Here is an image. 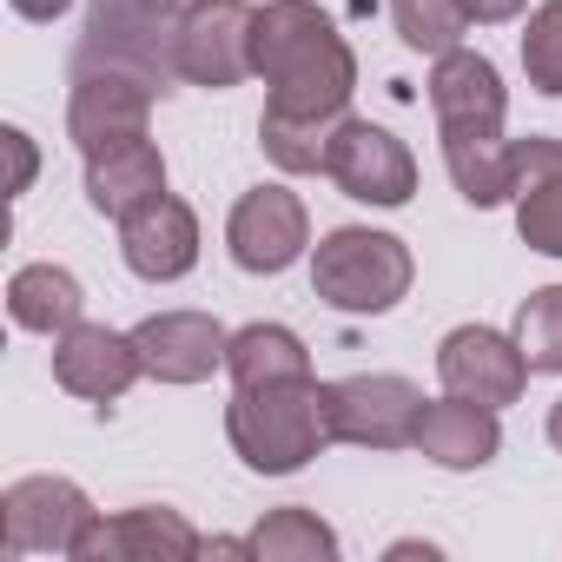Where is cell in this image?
I'll return each instance as SVG.
<instances>
[{"label": "cell", "instance_id": "2e32d148", "mask_svg": "<svg viewBox=\"0 0 562 562\" xmlns=\"http://www.w3.org/2000/svg\"><path fill=\"white\" fill-rule=\"evenodd\" d=\"M14 318L27 331H60V325L80 318V285L54 265H34V271L14 278Z\"/></svg>", "mask_w": 562, "mask_h": 562}, {"label": "cell", "instance_id": "277c9868", "mask_svg": "<svg viewBox=\"0 0 562 562\" xmlns=\"http://www.w3.org/2000/svg\"><path fill=\"white\" fill-rule=\"evenodd\" d=\"M417 417H424V404H417V391L397 384V378H358V384L325 391V424H331V437L404 443V437H417Z\"/></svg>", "mask_w": 562, "mask_h": 562}, {"label": "cell", "instance_id": "ba28073f", "mask_svg": "<svg viewBox=\"0 0 562 562\" xmlns=\"http://www.w3.org/2000/svg\"><path fill=\"white\" fill-rule=\"evenodd\" d=\"M522 371H529V358L509 351L496 331H457L443 345V384L457 397H470V404H490V411L509 404L522 391Z\"/></svg>", "mask_w": 562, "mask_h": 562}, {"label": "cell", "instance_id": "4fadbf2b", "mask_svg": "<svg viewBox=\"0 0 562 562\" xmlns=\"http://www.w3.org/2000/svg\"><path fill=\"white\" fill-rule=\"evenodd\" d=\"M159 179H166V172H159V159H153V146H146L139 133H133V139H113L106 159L93 153V205H100V212H120V218L139 212L146 199H159Z\"/></svg>", "mask_w": 562, "mask_h": 562}, {"label": "cell", "instance_id": "9a60e30c", "mask_svg": "<svg viewBox=\"0 0 562 562\" xmlns=\"http://www.w3.org/2000/svg\"><path fill=\"white\" fill-rule=\"evenodd\" d=\"M225 358H232V378H238L245 391H258V384H305V351H299L292 331H278V325L238 331Z\"/></svg>", "mask_w": 562, "mask_h": 562}, {"label": "cell", "instance_id": "7c38bea8", "mask_svg": "<svg viewBox=\"0 0 562 562\" xmlns=\"http://www.w3.org/2000/svg\"><path fill=\"white\" fill-rule=\"evenodd\" d=\"M417 443H424L437 463H450V470H463V463H483V457L496 450V424H490V404H470V397L430 404V411L417 417Z\"/></svg>", "mask_w": 562, "mask_h": 562}, {"label": "cell", "instance_id": "e0dca14e", "mask_svg": "<svg viewBox=\"0 0 562 562\" xmlns=\"http://www.w3.org/2000/svg\"><path fill=\"white\" fill-rule=\"evenodd\" d=\"M529 159H536L549 179H542V186H522V238L562 258V159L542 153V146H529Z\"/></svg>", "mask_w": 562, "mask_h": 562}, {"label": "cell", "instance_id": "30bf717a", "mask_svg": "<svg viewBox=\"0 0 562 562\" xmlns=\"http://www.w3.org/2000/svg\"><path fill=\"white\" fill-rule=\"evenodd\" d=\"M437 113H443V133H496L503 120V93H496V74L490 60L476 54H450L437 67Z\"/></svg>", "mask_w": 562, "mask_h": 562}, {"label": "cell", "instance_id": "d6986e66", "mask_svg": "<svg viewBox=\"0 0 562 562\" xmlns=\"http://www.w3.org/2000/svg\"><path fill=\"white\" fill-rule=\"evenodd\" d=\"M522 67L542 93H562V0H542L536 8L529 41H522Z\"/></svg>", "mask_w": 562, "mask_h": 562}, {"label": "cell", "instance_id": "6da1fadb", "mask_svg": "<svg viewBox=\"0 0 562 562\" xmlns=\"http://www.w3.org/2000/svg\"><path fill=\"white\" fill-rule=\"evenodd\" d=\"M251 67L278 80L271 120H292V126H318V113H338L351 93V60L312 8H271L258 21Z\"/></svg>", "mask_w": 562, "mask_h": 562}, {"label": "cell", "instance_id": "9c48e42d", "mask_svg": "<svg viewBox=\"0 0 562 562\" xmlns=\"http://www.w3.org/2000/svg\"><path fill=\"white\" fill-rule=\"evenodd\" d=\"M126 258L146 278H179L192 265V212L172 199H146L139 212H126Z\"/></svg>", "mask_w": 562, "mask_h": 562}, {"label": "cell", "instance_id": "5bb4252c", "mask_svg": "<svg viewBox=\"0 0 562 562\" xmlns=\"http://www.w3.org/2000/svg\"><path fill=\"white\" fill-rule=\"evenodd\" d=\"M133 345L146 351L153 371H166V378H199V371H212V358H218V325H212V318H159V325H146Z\"/></svg>", "mask_w": 562, "mask_h": 562}, {"label": "cell", "instance_id": "cb8c5ba5", "mask_svg": "<svg viewBox=\"0 0 562 562\" xmlns=\"http://www.w3.org/2000/svg\"><path fill=\"white\" fill-rule=\"evenodd\" d=\"M153 8H186V0H153Z\"/></svg>", "mask_w": 562, "mask_h": 562}, {"label": "cell", "instance_id": "8992f818", "mask_svg": "<svg viewBox=\"0 0 562 562\" xmlns=\"http://www.w3.org/2000/svg\"><path fill=\"white\" fill-rule=\"evenodd\" d=\"M299 245H305V212H299L292 192L265 186V192H251V199L232 212V258H238L245 271H278V265H292Z\"/></svg>", "mask_w": 562, "mask_h": 562}, {"label": "cell", "instance_id": "3957f363", "mask_svg": "<svg viewBox=\"0 0 562 562\" xmlns=\"http://www.w3.org/2000/svg\"><path fill=\"white\" fill-rule=\"evenodd\" d=\"M404 278H411V265H404L397 238H384V232H331L318 251V292L345 312L397 305Z\"/></svg>", "mask_w": 562, "mask_h": 562}, {"label": "cell", "instance_id": "7402d4cb", "mask_svg": "<svg viewBox=\"0 0 562 562\" xmlns=\"http://www.w3.org/2000/svg\"><path fill=\"white\" fill-rule=\"evenodd\" d=\"M463 14H476V21H503V14H516V0H463Z\"/></svg>", "mask_w": 562, "mask_h": 562}, {"label": "cell", "instance_id": "603a6c76", "mask_svg": "<svg viewBox=\"0 0 562 562\" xmlns=\"http://www.w3.org/2000/svg\"><path fill=\"white\" fill-rule=\"evenodd\" d=\"M549 437H555V443H562V404H555V417H549Z\"/></svg>", "mask_w": 562, "mask_h": 562}, {"label": "cell", "instance_id": "44dd1931", "mask_svg": "<svg viewBox=\"0 0 562 562\" xmlns=\"http://www.w3.org/2000/svg\"><path fill=\"white\" fill-rule=\"evenodd\" d=\"M271 542H278V536H258L251 549H271ZM285 542H292V549H331V536H325V529H292Z\"/></svg>", "mask_w": 562, "mask_h": 562}, {"label": "cell", "instance_id": "8fae6325", "mask_svg": "<svg viewBox=\"0 0 562 562\" xmlns=\"http://www.w3.org/2000/svg\"><path fill=\"white\" fill-rule=\"evenodd\" d=\"M133 351H139L133 338H113V331H74V338L60 345V384L80 391V397H113V391H126L133 371H139Z\"/></svg>", "mask_w": 562, "mask_h": 562}, {"label": "cell", "instance_id": "5b68a950", "mask_svg": "<svg viewBox=\"0 0 562 562\" xmlns=\"http://www.w3.org/2000/svg\"><path fill=\"white\" fill-rule=\"evenodd\" d=\"M325 172L351 192V199H378V205H397L411 199V159L391 133L378 126H345L338 146L325 153Z\"/></svg>", "mask_w": 562, "mask_h": 562}, {"label": "cell", "instance_id": "7a4b0ae2", "mask_svg": "<svg viewBox=\"0 0 562 562\" xmlns=\"http://www.w3.org/2000/svg\"><path fill=\"white\" fill-rule=\"evenodd\" d=\"M325 430L331 424H325V397L318 391H292L285 397L278 384H265V397L245 391L238 411H232V437H238L251 470H299L318 450Z\"/></svg>", "mask_w": 562, "mask_h": 562}, {"label": "cell", "instance_id": "ac0fdd59", "mask_svg": "<svg viewBox=\"0 0 562 562\" xmlns=\"http://www.w3.org/2000/svg\"><path fill=\"white\" fill-rule=\"evenodd\" d=\"M516 351L529 358V371H562V285L536 292L516 318Z\"/></svg>", "mask_w": 562, "mask_h": 562}, {"label": "cell", "instance_id": "52a82bcc", "mask_svg": "<svg viewBox=\"0 0 562 562\" xmlns=\"http://www.w3.org/2000/svg\"><path fill=\"white\" fill-rule=\"evenodd\" d=\"M245 27H251V14L238 8V0H218V8L192 14L186 34H179V74H192L205 87H232L251 67V41H258Z\"/></svg>", "mask_w": 562, "mask_h": 562}, {"label": "cell", "instance_id": "ffe728a7", "mask_svg": "<svg viewBox=\"0 0 562 562\" xmlns=\"http://www.w3.org/2000/svg\"><path fill=\"white\" fill-rule=\"evenodd\" d=\"M463 21H470L463 0H397V27H404V41H411V47H430V54H443V47L457 41Z\"/></svg>", "mask_w": 562, "mask_h": 562}]
</instances>
